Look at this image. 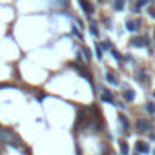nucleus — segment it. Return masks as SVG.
Here are the masks:
<instances>
[{
  "mask_svg": "<svg viewBox=\"0 0 155 155\" xmlns=\"http://www.w3.org/2000/svg\"><path fill=\"white\" fill-rule=\"evenodd\" d=\"M148 2H150V0H137V7H135V11H139L141 7H144Z\"/></svg>",
  "mask_w": 155,
  "mask_h": 155,
  "instance_id": "nucleus-10",
  "label": "nucleus"
},
{
  "mask_svg": "<svg viewBox=\"0 0 155 155\" xmlns=\"http://www.w3.org/2000/svg\"><path fill=\"white\" fill-rule=\"evenodd\" d=\"M146 109H148L150 113H153V112H155V106H153V104H146Z\"/></svg>",
  "mask_w": 155,
  "mask_h": 155,
  "instance_id": "nucleus-13",
  "label": "nucleus"
},
{
  "mask_svg": "<svg viewBox=\"0 0 155 155\" xmlns=\"http://www.w3.org/2000/svg\"><path fill=\"white\" fill-rule=\"evenodd\" d=\"M137 151L146 153V151H148V144H146V142H139V144H137Z\"/></svg>",
  "mask_w": 155,
  "mask_h": 155,
  "instance_id": "nucleus-8",
  "label": "nucleus"
},
{
  "mask_svg": "<svg viewBox=\"0 0 155 155\" xmlns=\"http://www.w3.org/2000/svg\"><path fill=\"white\" fill-rule=\"evenodd\" d=\"M121 124L124 126V130H128V126H130V124H128V119H126V117H121Z\"/></svg>",
  "mask_w": 155,
  "mask_h": 155,
  "instance_id": "nucleus-11",
  "label": "nucleus"
},
{
  "mask_svg": "<svg viewBox=\"0 0 155 155\" xmlns=\"http://www.w3.org/2000/svg\"><path fill=\"white\" fill-rule=\"evenodd\" d=\"M121 151H122V153L126 155V153H128V146H126V144H122V148H121Z\"/></svg>",
  "mask_w": 155,
  "mask_h": 155,
  "instance_id": "nucleus-15",
  "label": "nucleus"
},
{
  "mask_svg": "<svg viewBox=\"0 0 155 155\" xmlns=\"http://www.w3.org/2000/svg\"><path fill=\"white\" fill-rule=\"evenodd\" d=\"M148 37H135V38H131V46L133 48H144L148 46Z\"/></svg>",
  "mask_w": 155,
  "mask_h": 155,
  "instance_id": "nucleus-1",
  "label": "nucleus"
},
{
  "mask_svg": "<svg viewBox=\"0 0 155 155\" xmlns=\"http://www.w3.org/2000/svg\"><path fill=\"white\" fill-rule=\"evenodd\" d=\"M126 26H128L130 31H137V28H139V24H137L135 20H128V24H126Z\"/></svg>",
  "mask_w": 155,
  "mask_h": 155,
  "instance_id": "nucleus-5",
  "label": "nucleus"
},
{
  "mask_svg": "<svg viewBox=\"0 0 155 155\" xmlns=\"http://www.w3.org/2000/svg\"><path fill=\"white\" fill-rule=\"evenodd\" d=\"M90 29H91V35H95V37L99 35V31H97V28H95V24H91V26H90Z\"/></svg>",
  "mask_w": 155,
  "mask_h": 155,
  "instance_id": "nucleus-12",
  "label": "nucleus"
},
{
  "mask_svg": "<svg viewBox=\"0 0 155 155\" xmlns=\"http://www.w3.org/2000/svg\"><path fill=\"white\" fill-rule=\"evenodd\" d=\"M124 97H126V100H130V102H131V100L135 99V93L131 91V90H124Z\"/></svg>",
  "mask_w": 155,
  "mask_h": 155,
  "instance_id": "nucleus-7",
  "label": "nucleus"
},
{
  "mask_svg": "<svg viewBox=\"0 0 155 155\" xmlns=\"http://www.w3.org/2000/svg\"><path fill=\"white\" fill-rule=\"evenodd\" d=\"M102 102H108V104H113V97H112V93H104L102 95Z\"/></svg>",
  "mask_w": 155,
  "mask_h": 155,
  "instance_id": "nucleus-6",
  "label": "nucleus"
},
{
  "mask_svg": "<svg viewBox=\"0 0 155 155\" xmlns=\"http://www.w3.org/2000/svg\"><path fill=\"white\" fill-rule=\"evenodd\" d=\"M106 80L112 82V84H117V77H115L113 73H108V75H106Z\"/></svg>",
  "mask_w": 155,
  "mask_h": 155,
  "instance_id": "nucleus-9",
  "label": "nucleus"
},
{
  "mask_svg": "<svg viewBox=\"0 0 155 155\" xmlns=\"http://www.w3.org/2000/svg\"><path fill=\"white\" fill-rule=\"evenodd\" d=\"M79 6L86 11V15H91V13H93V6L88 2V0H79Z\"/></svg>",
  "mask_w": 155,
  "mask_h": 155,
  "instance_id": "nucleus-3",
  "label": "nucleus"
},
{
  "mask_svg": "<svg viewBox=\"0 0 155 155\" xmlns=\"http://www.w3.org/2000/svg\"><path fill=\"white\" fill-rule=\"evenodd\" d=\"M102 48H104V49H109V51H112V44H109V42H102Z\"/></svg>",
  "mask_w": 155,
  "mask_h": 155,
  "instance_id": "nucleus-14",
  "label": "nucleus"
},
{
  "mask_svg": "<svg viewBox=\"0 0 155 155\" xmlns=\"http://www.w3.org/2000/svg\"><path fill=\"white\" fill-rule=\"evenodd\" d=\"M137 155H139V153H137Z\"/></svg>",
  "mask_w": 155,
  "mask_h": 155,
  "instance_id": "nucleus-16",
  "label": "nucleus"
},
{
  "mask_svg": "<svg viewBox=\"0 0 155 155\" xmlns=\"http://www.w3.org/2000/svg\"><path fill=\"white\" fill-rule=\"evenodd\" d=\"M124 6H126V0H115V2H113V7H115L117 11H122Z\"/></svg>",
  "mask_w": 155,
  "mask_h": 155,
  "instance_id": "nucleus-4",
  "label": "nucleus"
},
{
  "mask_svg": "<svg viewBox=\"0 0 155 155\" xmlns=\"http://www.w3.org/2000/svg\"><path fill=\"white\" fill-rule=\"evenodd\" d=\"M150 128H151V124H150L146 119H139V121H137V130L141 131V133H146V131H150Z\"/></svg>",
  "mask_w": 155,
  "mask_h": 155,
  "instance_id": "nucleus-2",
  "label": "nucleus"
}]
</instances>
